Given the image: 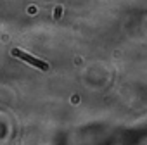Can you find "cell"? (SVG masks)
Wrapping results in <instances>:
<instances>
[{
	"label": "cell",
	"instance_id": "cell-1",
	"mask_svg": "<svg viewBox=\"0 0 147 145\" xmlns=\"http://www.w3.org/2000/svg\"><path fill=\"white\" fill-rule=\"evenodd\" d=\"M12 55H14V57H19L21 60L30 62L31 66H35V67H38V69H42V71H49V69H50V66H49L47 62H43V60H40V59H36V57H33V55H30V54H26V52H23V50H19V48H14V50H12Z\"/></svg>",
	"mask_w": 147,
	"mask_h": 145
}]
</instances>
